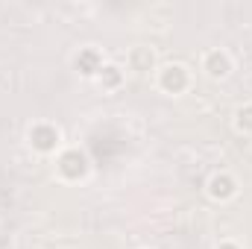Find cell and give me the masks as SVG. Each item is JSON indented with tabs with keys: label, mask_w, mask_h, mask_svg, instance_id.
Wrapping results in <instances>:
<instances>
[{
	"label": "cell",
	"mask_w": 252,
	"mask_h": 249,
	"mask_svg": "<svg viewBox=\"0 0 252 249\" xmlns=\"http://www.w3.org/2000/svg\"><path fill=\"white\" fill-rule=\"evenodd\" d=\"M156 85L170 94V97H179L190 88V70L182 62H170V64H161L156 70Z\"/></svg>",
	"instance_id": "6da1fadb"
},
{
	"label": "cell",
	"mask_w": 252,
	"mask_h": 249,
	"mask_svg": "<svg viewBox=\"0 0 252 249\" xmlns=\"http://www.w3.org/2000/svg\"><path fill=\"white\" fill-rule=\"evenodd\" d=\"M27 141H30V147H32L35 153H41V156H50V153H56V150L62 147V132H59V126H56V124L38 121V124L30 126V132H27Z\"/></svg>",
	"instance_id": "7a4b0ae2"
},
{
	"label": "cell",
	"mask_w": 252,
	"mask_h": 249,
	"mask_svg": "<svg viewBox=\"0 0 252 249\" xmlns=\"http://www.w3.org/2000/svg\"><path fill=\"white\" fill-rule=\"evenodd\" d=\"M56 170H59V176H62L64 182H79V179L88 176V158H85V153H79L76 147L62 150V153L56 156Z\"/></svg>",
	"instance_id": "3957f363"
},
{
	"label": "cell",
	"mask_w": 252,
	"mask_h": 249,
	"mask_svg": "<svg viewBox=\"0 0 252 249\" xmlns=\"http://www.w3.org/2000/svg\"><path fill=\"white\" fill-rule=\"evenodd\" d=\"M238 179L229 173V170H217V173H211L208 176V182H205V193L214 199V202H229V199H235L238 196Z\"/></svg>",
	"instance_id": "277c9868"
},
{
	"label": "cell",
	"mask_w": 252,
	"mask_h": 249,
	"mask_svg": "<svg viewBox=\"0 0 252 249\" xmlns=\"http://www.w3.org/2000/svg\"><path fill=\"white\" fill-rule=\"evenodd\" d=\"M103 53H100V47H79L76 50V56H73V70L79 73V76H85V79H97L100 76V70H103Z\"/></svg>",
	"instance_id": "5b68a950"
},
{
	"label": "cell",
	"mask_w": 252,
	"mask_h": 249,
	"mask_svg": "<svg viewBox=\"0 0 252 249\" xmlns=\"http://www.w3.org/2000/svg\"><path fill=\"white\" fill-rule=\"evenodd\" d=\"M232 70H235V62H232L229 50H223V47L205 50V56H202V73L208 79H226Z\"/></svg>",
	"instance_id": "8992f818"
},
{
	"label": "cell",
	"mask_w": 252,
	"mask_h": 249,
	"mask_svg": "<svg viewBox=\"0 0 252 249\" xmlns=\"http://www.w3.org/2000/svg\"><path fill=\"white\" fill-rule=\"evenodd\" d=\"M126 64H129V70H135V73H153V70H158V56H156V50L153 47H132L129 50V56H126Z\"/></svg>",
	"instance_id": "52a82bcc"
},
{
	"label": "cell",
	"mask_w": 252,
	"mask_h": 249,
	"mask_svg": "<svg viewBox=\"0 0 252 249\" xmlns=\"http://www.w3.org/2000/svg\"><path fill=\"white\" fill-rule=\"evenodd\" d=\"M124 79H126V70L115 62H106L103 70H100V76H97V82H100L106 91H118V88L124 85Z\"/></svg>",
	"instance_id": "ba28073f"
},
{
	"label": "cell",
	"mask_w": 252,
	"mask_h": 249,
	"mask_svg": "<svg viewBox=\"0 0 252 249\" xmlns=\"http://www.w3.org/2000/svg\"><path fill=\"white\" fill-rule=\"evenodd\" d=\"M235 129L241 135H252V103H244L238 112H235Z\"/></svg>",
	"instance_id": "9c48e42d"
},
{
	"label": "cell",
	"mask_w": 252,
	"mask_h": 249,
	"mask_svg": "<svg viewBox=\"0 0 252 249\" xmlns=\"http://www.w3.org/2000/svg\"><path fill=\"white\" fill-rule=\"evenodd\" d=\"M217 249H244V247H241L238 241H220V244H217Z\"/></svg>",
	"instance_id": "30bf717a"
},
{
	"label": "cell",
	"mask_w": 252,
	"mask_h": 249,
	"mask_svg": "<svg viewBox=\"0 0 252 249\" xmlns=\"http://www.w3.org/2000/svg\"><path fill=\"white\" fill-rule=\"evenodd\" d=\"M144 249H150V247H144Z\"/></svg>",
	"instance_id": "8fae6325"
}]
</instances>
